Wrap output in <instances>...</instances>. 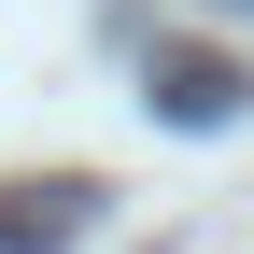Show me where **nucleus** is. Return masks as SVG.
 <instances>
[{"label":"nucleus","instance_id":"1","mask_svg":"<svg viewBox=\"0 0 254 254\" xmlns=\"http://www.w3.org/2000/svg\"><path fill=\"white\" fill-rule=\"evenodd\" d=\"M155 113H170V127H226L240 113V57H198V43L155 57Z\"/></svg>","mask_w":254,"mask_h":254},{"label":"nucleus","instance_id":"2","mask_svg":"<svg viewBox=\"0 0 254 254\" xmlns=\"http://www.w3.org/2000/svg\"><path fill=\"white\" fill-rule=\"evenodd\" d=\"M85 212H99V184H14V212H0V254H57Z\"/></svg>","mask_w":254,"mask_h":254}]
</instances>
